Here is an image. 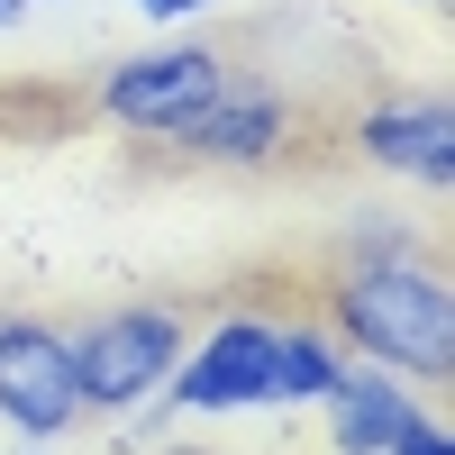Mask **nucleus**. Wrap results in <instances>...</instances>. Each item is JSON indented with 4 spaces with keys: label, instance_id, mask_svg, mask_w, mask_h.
I'll list each match as a JSON object with an SVG mask.
<instances>
[{
    "label": "nucleus",
    "instance_id": "nucleus-1",
    "mask_svg": "<svg viewBox=\"0 0 455 455\" xmlns=\"http://www.w3.org/2000/svg\"><path fill=\"white\" fill-rule=\"evenodd\" d=\"M328 337L347 347L355 364H383L401 383H446L455 373V291L419 246H364L328 274L319 291Z\"/></svg>",
    "mask_w": 455,
    "mask_h": 455
},
{
    "label": "nucleus",
    "instance_id": "nucleus-6",
    "mask_svg": "<svg viewBox=\"0 0 455 455\" xmlns=\"http://www.w3.org/2000/svg\"><path fill=\"white\" fill-rule=\"evenodd\" d=\"M355 156L392 182L455 192V100L446 92H383L355 109Z\"/></svg>",
    "mask_w": 455,
    "mask_h": 455
},
{
    "label": "nucleus",
    "instance_id": "nucleus-11",
    "mask_svg": "<svg viewBox=\"0 0 455 455\" xmlns=\"http://www.w3.org/2000/svg\"><path fill=\"white\" fill-rule=\"evenodd\" d=\"M128 10H137V19H156V28H173V19H201L210 0H128Z\"/></svg>",
    "mask_w": 455,
    "mask_h": 455
},
{
    "label": "nucleus",
    "instance_id": "nucleus-3",
    "mask_svg": "<svg viewBox=\"0 0 455 455\" xmlns=\"http://www.w3.org/2000/svg\"><path fill=\"white\" fill-rule=\"evenodd\" d=\"M274 364H283V319L274 310H219L210 328H192L182 364L164 373V410H173V419L283 410L274 401Z\"/></svg>",
    "mask_w": 455,
    "mask_h": 455
},
{
    "label": "nucleus",
    "instance_id": "nucleus-7",
    "mask_svg": "<svg viewBox=\"0 0 455 455\" xmlns=\"http://www.w3.org/2000/svg\"><path fill=\"white\" fill-rule=\"evenodd\" d=\"M300 137V119H291V100L274 92V83H246V73H228L219 83V100L201 109L192 128H182V156H201V164H237V173H255V164H274L283 146Z\"/></svg>",
    "mask_w": 455,
    "mask_h": 455
},
{
    "label": "nucleus",
    "instance_id": "nucleus-10",
    "mask_svg": "<svg viewBox=\"0 0 455 455\" xmlns=\"http://www.w3.org/2000/svg\"><path fill=\"white\" fill-rule=\"evenodd\" d=\"M383 455H455V437H446V419H437V410H410V419L383 437Z\"/></svg>",
    "mask_w": 455,
    "mask_h": 455
},
{
    "label": "nucleus",
    "instance_id": "nucleus-4",
    "mask_svg": "<svg viewBox=\"0 0 455 455\" xmlns=\"http://www.w3.org/2000/svg\"><path fill=\"white\" fill-rule=\"evenodd\" d=\"M219 83H228L219 46H146V55L100 73V119L119 137H146V146H182V128L219 100Z\"/></svg>",
    "mask_w": 455,
    "mask_h": 455
},
{
    "label": "nucleus",
    "instance_id": "nucleus-2",
    "mask_svg": "<svg viewBox=\"0 0 455 455\" xmlns=\"http://www.w3.org/2000/svg\"><path fill=\"white\" fill-rule=\"evenodd\" d=\"M64 347H73V392H83V419H92V410L156 401L164 373L182 364V347H192V319L173 300H119V310L64 328Z\"/></svg>",
    "mask_w": 455,
    "mask_h": 455
},
{
    "label": "nucleus",
    "instance_id": "nucleus-14",
    "mask_svg": "<svg viewBox=\"0 0 455 455\" xmlns=\"http://www.w3.org/2000/svg\"><path fill=\"white\" fill-rule=\"evenodd\" d=\"M28 455H55V446H28Z\"/></svg>",
    "mask_w": 455,
    "mask_h": 455
},
{
    "label": "nucleus",
    "instance_id": "nucleus-8",
    "mask_svg": "<svg viewBox=\"0 0 455 455\" xmlns=\"http://www.w3.org/2000/svg\"><path fill=\"white\" fill-rule=\"evenodd\" d=\"M319 410H328V446L337 455H383V437L410 419V383L401 373H383V364H337V383L319 392Z\"/></svg>",
    "mask_w": 455,
    "mask_h": 455
},
{
    "label": "nucleus",
    "instance_id": "nucleus-5",
    "mask_svg": "<svg viewBox=\"0 0 455 455\" xmlns=\"http://www.w3.org/2000/svg\"><path fill=\"white\" fill-rule=\"evenodd\" d=\"M0 419L28 446H55L83 419V392H73V347L55 319H0Z\"/></svg>",
    "mask_w": 455,
    "mask_h": 455
},
{
    "label": "nucleus",
    "instance_id": "nucleus-9",
    "mask_svg": "<svg viewBox=\"0 0 455 455\" xmlns=\"http://www.w3.org/2000/svg\"><path fill=\"white\" fill-rule=\"evenodd\" d=\"M337 364H347V347L319 328V319H283V364H274V401L300 410V401H319L337 383Z\"/></svg>",
    "mask_w": 455,
    "mask_h": 455
},
{
    "label": "nucleus",
    "instance_id": "nucleus-13",
    "mask_svg": "<svg viewBox=\"0 0 455 455\" xmlns=\"http://www.w3.org/2000/svg\"><path fill=\"white\" fill-rule=\"evenodd\" d=\"M164 455H219V446H164Z\"/></svg>",
    "mask_w": 455,
    "mask_h": 455
},
{
    "label": "nucleus",
    "instance_id": "nucleus-12",
    "mask_svg": "<svg viewBox=\"0 0 455 455\" xmlns=\"http://www.w3.org/2000/svg\"><path fill=\"white\" fill-rule=\"evenodd\" d=\"M10 19H28V0H0V28H10Z\"/></svg>",
    "mask_w": 455,
    "mask_h": 455
}]
</instances>
